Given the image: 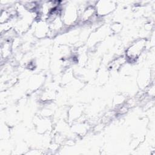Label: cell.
<instances>
[{"label": "cell", "instance_id": "obj_2", "mask_svg": "<svg viewBox=\"0 0 155 155\" xmlns=\"http://www.w3.org/2000/svg\"><path fill=\"white\" fill-rule=\"evenodd\" d=\"M145 46V41L140 40L136 43L133 44L127 51V55L130 59H136L140 54L143 50Z\"/></svg>", "mask_w": 155, "mask_h": 155}, {"label": "cell", "instance_id": "obj_1", "mask_svg": "<svg viewBox=\"0 0 155 155\" xmlns=\"http://www.w3.org/2000/svg\"><path fill=\"white\" fill-rule=\"evenodd\" d=\"M96 5V13L99 15H105L114 9L116 4L113 1H99Z\"/></svg>", "mask_w": 155, "mask_h": 155}]
</instances>
